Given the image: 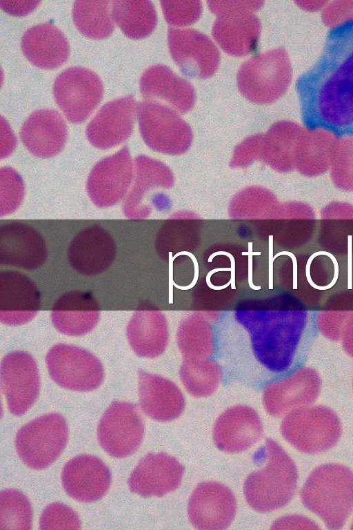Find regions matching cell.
Segmentation results:
<instances>
[{
    "label": "cell",
    "instance_id": "cell-17",
    "mask_svg": "<svg viewBox=\"0 0 353 530\" xmlns=\"http://www.w3.org/2000/svg\"><path fill=\"white\" fill-rule=\"evenodd\" d=\"M116 255L115 242L110 234L97 224L80 230L68 249L71 266L85 275H95L107 270Z\"/></svg>",
    "mask_w": 353,
    "mask_h": 530
},
{
    "label": "cell",
    "instance_id": "cell-31",
    "mask_svg": "<svg viewBox=\"0 0 353 530\" xmlns=\"http://www.w3.org/2000/svg\"><path fill=\"white\" fill-rule=\"evenodd\" d=\"M110 4L109 1H75L72 18L77 29L91 39H101L109 37L114 28Z\"/></svg>",
    "mask_w": 353,
    "mask_h": 530
},
{
    "label": "cell",
    "instance_id": "cell-36",
    "mask_svg": "<svg viewBox=\"0 0 353 530\" xmlns=\"http://www.w3.org/2000/svg\"><path fill=\"white\" fill-rule=\"evenodd\" d=\"M273 529H319V527L311 520L301 516H285L276 520Z\"/></svg>",
    "mask_w": 353,
    "mask_h": 530
},
{
    "label": "cell",
    "instance_id": "cell-2",
    "mask_svg": "<svg viewBox=\"0 0 353 530\" xmlns=\"http://www.w3.org/2000/svg\"><path fill=\"white\" fill-rule=\"evenodd\" d=\"M300 497L328 529H339L353 509V473L339 464L319 466L307 478Z\"/></svg>",
    "mask_w": 353,
    "mask_h": 530
},
{
    "label": "cell",
    "instance_id": "cell-19",
    "mask_svg": "<svg viewBox=\"0 0 353 530\" xmlns=\"http://www.w3.org/2000/svg\"><path fill=\"white\" fill-rule=\"evenodd\" d=\"M47 257V248L41 234L30 226L12 222L0 228V263L32 270Z\"/></svg>",
    "mask_w": 353,
    "mask_h": 530
},
{
    "label": "cell",
    "instance_id": "cell-26",
    "mask_svg": "<svg viewBox=\"0 0 353 530\" xmlns=\"http://www.w3.org/2000/svg\"><path fill=\"white\" fill-rule=\"evenodd\" d=\"M52 321L61 333L79 336L90 331L99 317L98 304L93 296L81 291L65 293L54 304Z\"/></svg>",
    "mask_w": 353,
    "mask_h": 530
},
{
    "label": "cell",
    "instance_id": "cell-35",
    "mask_svg": "<svg viewBox=\"0 0 353 530\" xmlns=\"http://www.w3.org/2000/svg\"><path fill=\"white\" fill-rule=\"evenodd\" d=\"M161 7L167 21L172 25H188L196 21L201 13L200 1H162Z\"/></svg>",
    "mask_w": 353,
    "mask_h": 530
},
{
    "label": "cell",
    "instance_id": "cell-18",
    "mask_svg": "<svg viewBox=\"0 0 353 530\" xmlns=\"http://www.w3.org/2000/svg\"><path fill=\"white\" fill-rule=\"evenodd\" d=\"M61 480L65 492L81 502H92L102 498L111 483L108 467L99 458L80 455L63 467Z\"/></svg>",
    "mask_w": 353,
    "mask_h": 530
},
{
    "label": "cell",
    "instance_id": "cell-15",
    "mask_svg": "<svg viewBox=\"0 0 353 530\" xmlns=\"http://www.w3.org/2000/svg\"><path fill=\"white\" fill-rule=\"evenodd\" d=\"M236 508L234 495L227 487L208 482L199 484L192 493L188 513L196 529L221 530L230 524Z\"/></svg>",
    "mask_w": 353,
    "mask_h": 530
},
{
    "label": "cell",
    "instance_id": "cell-28",
    "mask_svg": "<svg viewBox=\"0 0 353 530\" xmlns=\"http://www.w3.org/2000/svg\"><path fill=\"white\" fill-rule=\"evenodd\" d=\"M319 390V381L314 374L300 373L267 389L264 406L270 415L281 416L311 404L317 397Z\"/></svg>",
    "mask_w": 353,
    "mask_h": 530
},
{
    "label": "cell",
    "instance_id": "cell-4",
    "mask_svg": "<svg viewBox=\"0 0 353 530\" xmlns=\"http://www.w3.org/2000/svg\"><path fill=\"white\" fill-rule=\"evenodd\" d=\"M283 438L302 453L318 454L339 441L341 426L336 414L322 406H301L289 412L281 425Z\"/></svg>",
    "mask_w": 353,
    "mask_h": 530
},
{
    "label": "cell",
    "instance_id": "cell-6",
    "mask_svg": "<svg viewBox=\"0 0 353 530\" xmlns=\"http://www.w3.org/2000/svg\"><path fill=\"white\" fill-rule=\"evenodd\" d=\"M236 79L239 91L248 100L259 104L276 101L291 79L286 52L277 48L252 57L241 65Z\"/></svg>",
    "mask_w": 353,
    "mask_h": 530
},
{
    "label": "cell",
    "instance_id": "cell-29",
    "mask_svg": "<svg viewBox=\"0 0 353 530\" xmlns=\"http://www.w3.org/2000/svg\"><path fill=\"white\" fill-rule=\"evenodd\" d=\"M131 348L139 356L152 357L159 355L164 345V323L158 311L139 308L127 327Z\"/></svg>",
    "mask_w": 353,
    "mask_h": 530
},
{
    "label": "cell",
    "instance_id": "cell-27",
    "mask_svg": "<svg viewBox=\"0 0 353 530\" xmlns=\"http://www.w3.org/2000/svg\"><path fill=\"white\" fill-rule=\"evenodd\" d=\"M139 394L141 409L155 420H172L183 411L185 403L180 391L159 376L139 371Z\"/></svg>",
    "mask_w": 353,
    "mask_h": 530
},
{
    "label": "cell",
    "instance_id": "cell-38",
    "mask_svg": "<svg viewBox=\"0 0 353 530\" xmlns=\"http://www.w3.org/2000/svg\"><path fill=\"white\" fill-rule=\"evenodd\" d=\"M182 254H185V255H188L189 257H190L192 259V261H193L194 264V270H195L194 271V277L192 283L190 285L187 286H178L177 284H176L174 282L173 284H174V286L177 287L179 289L188 290V289H190V288H192L196 284V283L197 282L198 275H199V266H198L197 261H196L195 257L192 253H190L189 252L182 251V252L178 253L177 254H176L172 257L173 259H174L177 256H179L180 255H182Z\"/></svg>",
    "mask_w": 353,
    "mask_h": 530
},
{
    "label": "cell",
    "instance_id": "cell-32",
    "mask_svg": "<svg viewBox=\"0 0 353 530\" xmlns=\"http://www.w3.org/2000/svg\"><path fill=\"white\" fill-rule=\"evenodd\" d=\"M32 511L28 498L14 489L0 493V530L30 529Z\"/></svg>",
    "mask_w": 353,
    "mask_h": 530
},
{
    "label": "cell",
    "instance_id": "cell-37",
    "mask_svg": "<svg viewBox=\"0 0 353 530\" xmlns=\"http://www.w3.org/2000/svg\"><path fill=\"white\" fill-rule=\"evenodd\" d=\"M39 1H0V6L6 12L14 15H23L34 10Z\"/></svg>",
    "mask_w": 353,
    "mask_h": 530
},
{
    "label": "cell",
    "instance_id": "cell-5",
    "mask_svg": "<svg viewBox=\"0 0 353 530\" xmlns=\"http://www.w3.org/2000/svg\"><path fill=\"white\" fill-rule=\"evenodd\" d=\"M217 15L212 35L227 53L243 56L256 50L261 32V23L253 14L263 1H208Z\"/></svg>",
    "mask_w": 353,
    "mask_h": 530
},
{
    "label": "cell",
    "instance_id": "cell-9",
    "mask_svg": "<svg viewBox=\"0 0 353 530\" xmlns=\"http://www.w3.org/2000/svg\"><path fill=\"white\" fill-rule=\"evenodd\" d=\"M46 362L51 378L59 386L76 391H90L103 382L101 362L91 353L74 345L58 344L48 352Z\"/></svg>",
    "mask_w": 353,
    "mask_h": 530
},
{
    "label": "cell",
    "instance_id": "cell-22",
    "mask_svg": "<svg viewBox=\"0 0 353 530\" xmlns=\"http://www.w3.org/2000/svg\"><path fill=\"white\" fill-rule=\"evenodd\" d=\"M20 138L34 155L48 158L60 153L68 137L66 124L62 116L52 109L33 112L22 125Z\"/></svg>",
    "mask_w": 353,
    "mask_h": 530
},
{
    "label": "cell",
    "instance_id": "cell-14",
    "mask_svg": "<svg viewBox=\"0 0 353 530\" xmlns=\"http://www.w3.org/2000/svg\"><path fill=\"white\" fill-rule=\"evenodd\" d=\"M132 177V159L128 146H124L95 164L88 175V194L98 207L113 206L125 196Z\"/></svg>",
    "mask_w": 353,
    "mask_h": 530
},
{
    "label": "cell",
    "instance_id": "cell-20",
    "mask_svg": "<svg viewBox=\"0 0 353 530\" xmlns=\"http://www.w3.org/2000/svg\"><path fill=\"white\" fill-rule=\"evenodd\" d=\"M183 471L174 458L164 453H148L132 471L128 486L143 497L163 496L178 488Z\"/></svg>",
    "mask_w": 353,
    "mask_h": 530
},
{
    "label": "cell",
    "instance_id": "cell-8",
    "mask_svg": "<svg viewBox=\"0 0 353 530\" xmlns=\"http://www.w3.org/2000/svg\"><path fill=\"white\" fill-rule=\"evenodd\" d=\"M57 104L74 124L84 121L101 102L103 86L92 70L83 67L68 68L59 74L53 85Z\"/></svg>",
    "mask_w": 353,
    "mask_h": 530
},
{
    "label": "cell",
    "instance_id": "cell-25",
    "mask_svg": "<svg viewBox=\"0 0 353 530\" xmlns=\"http://www.w3.org/2000/svg\"><path fill=\"white\" fill-rule=\"evenodd\" d=\"M21 46L28 61L43 69L61 66L70 55V45L66 37L50 23L29 28L21 38Z\"/></svg>",
    "mask_w": 353,
    "mask_h": 530
},
{
    "label": "cell",
    "instance_id": "cell-24",
    "mask_svg": "<svg viewBox=\"0 0 353 530\" xmlns=\"http://www.w3.org/2000/svg\"><path fill=\"white\" fill-rule=\"evenodd\" d=\"M139 87L144 98L161 100L181 114L191 110L195 102L192 86L162 64L148 68L140 79Z\"/></svg>",
    "mask_w": 353,
    "mask_h": 530
},
{
    "label": "cell",
    "instance_id": "cell-10",
    "mask_svg": "<svg viewBox=\"0 0 353 530\" xmlns=\"http://www.w3.org/2000/svg\"><path fill=\"white\" fill-rule=\"evenodd\" d=\"M144 424L137 406L114 401L100 419L97 438L102 449L110 456L123 458L134 453L141 444Z\"/></svg>",
    "mask_w": 353,
    "mask_h": 530
},
{
    "label": "cell",
    "instance_id": "cell-30",
    "mask_svg": "<svg viewBox=\"0 0 353 530\" xmlns=\"http://www.w3.org/2000/svg\"><path fill=\"white\" fill-rule=\"evenodd\" d=\"M112 16L122 32L134 39L148 36L157 22L155 8L149 1H114Z\"/></svg>",
    "mask_w": 353,
    "mask_h": 530
},
{
    "label": "cell",
    "instance_id": "cell-7",
    "mask_svg": "<svg viewBox=\"0 0 353 530\" xmlns=\"http://www.w3.org/2000/svg\"><path fill=\"white\" fill-rule=\"evenodd\" d=\"M68 439L66 420L61 415L52 413L23 426L17 433L15 446L25 464L31 469L41 470L59 458Z\"/></svg>",
    "mask_w": 353,
    "mask_h": 530
},
{
    "label": "cell",
    "instance_id": "cell-1",
    "mask_svg": "<svg viewBox=\"0 0 353 530\" xmlns=\"http://www.w3.org/2000/svg\"><path fill=\"white\" fill-rule=\"evenodd\" d=\"M303 120L310 128L353 129V19L330 32L314 65L296 83Z\"/></svg>",
    "mask_w": 353,
    "mask_h": 530
},
{
    "label": "cell",
    "instance_id": "cell-23",
    "mask_svg": "<svg viewBox=\"0 0 353 530\" xmlns=\"http://www.w3.org/2000/svg\"><path fill=\"white\" fill-rule=\"evenodd\" d=\"M262 433V424L256 411L246 406H236L219 417L214 427L213 439L221 451L239 453L255 444Z\"/></svg>",
    "mask_w": 353,
    "mask_h": 530
},
{
    "label": "cell",
    "instance_id": "cell-13",
    "mask_svg": "<svg viewBox=\"0 0 353 530\" xmlns=\"http://www.w3.org/2000/svg\"><path fill=\"white\" fill-rule=\"evenodd\" d=\"M168 43L175 63L186 76L205 79L217 69L220 55L204 34L193 29H168Z\"/></svg>",
    "mask_w": 353,
    "mask_h": 530
},
{
    "label": "cell",
    "instance_id": "cell-12",
    "mask_svg": "<svg viewBox=\"0 0 353 530\" xmlns=\"http://www.w3.org/2000/svg\"><path fill=\"white\" fill-rule=\"evenodd\" d=\"M1 386L10 412L15 416L23 415L39 393V375L34 357L19 351L6 355L1 364Z\"/></svg>",
    "mask_w": 353,
    "mask_h": 530
},
{
    "label": "cell",
    "instance_id": "cell-21",
    "mask_svg": "<svg viewBox=\"0 0 353 530\" xmlns=\"http://www.w3.org/2000/svg\"><path fill=\"white\" fill-rule=\"evenodd\" d=\"M40 306V295L35 284L17 271L0 274V320L8 325H21L30 321Z\"/></svg>",
    "mask_w": 353,
    "mask_h": 530
},
{
    "label": "cell",
    "instance_id": "cell-11",
    "mask_svg": "<svg viewBox=\"0 0 353 530\" xmlns=\"http://www.w3.org/2000/svg\"><path fill=\"white\" fill-rule=\"evenodd\" d=\"M137 114L141 136L150 148L170 152L189 143L188 125L165 104L154 100L143 101L137 106Z\"/></svg>",
    "mask_w": 353,
    "mask_h": 530
},
{
    "label": "cell",
    "instance_id": "cell-40",
    "mask_svg": "<svg viewBox=\"0 0 353 530\" xmlns=\"http://www.w3.org/2000/svg\"><path fill=\"white\" fill-rule=\"evenodd\" d=\"M351 529H353V522L352 524Z\"/></svg>",
    "mask_w": 353,
    "mask_h": 530
},
{
    "label": "cell",
    "instance_id": "cell-39",
    "mask_svg": "<svg viewBox=\"0 0 353 530\" xmlns=\"http://www.w3.org/2000/svg\"><path fill=\"white\" fill-rule=\"evenodd\" d=\"M281 255H288L292 259V262H293V288L294 289H297V262H296V257H295V256L292 253H291L290 252L283 251V252H280V253H277L273 257L272 260L274 261L275 258H276L278 256Z\"/></svg>",
    "mask_w": 353,
    "mask_h": 530
},
{
    "label": "cell",
    "instance_id": "cell-16",
    "mask_svg": "<svg viewBox=\"0 0 353 530\" xmlns=\"http://www.w3.org/2000/svg\"><path fill=\"white\" fill-rule=\"evenodd\" d=\"M136 111L137 104L132 95L108 102L88 124L87 139L92 146L102 150L119 145L133 131Z\"/></svg>",
    "mask_w": 353,
    "mask_h": 530
},
{
    "label": "cell",
    "instance_id": "cell-34",
    "mask_svg": "<svg viewBox=\"0 0 353 530\" xmlns=\"http://www.w3.org/2000/svg\"><path fill=\"white\" fill-rule=\"evenodd\" d=\"M40 529H79L81 522L77 513L65 504H48L40 518Z\"/></svg>",
    "mask_w": 353,
    "mask_h": 530
},
{
    "label": "cell",
    "instance_id": "cell-3",
    "mask_svg": "<svg viewBox=\"0 0 353 530\" xmlns=\"http://www.w3.org/2000/svg\"><path fill=\"white\" fill-rule=\"evenodd\" d=\"M263 468L246 478L244 495L248 504L259 512H270L286 505L294 494L297 483L295 464L274 440L268 439L263 449Z\"/></svg>",
    "mask_w": 353,
    "mask_h": 530
},
{
    "label": "cell",
    "instance_id": "cell-33",
    "mask_svg": "<svg viewBox=\"0 0 353 530\" xmlns=\"http://www.w3.org/2000/svg\"><path fill=\"white\" fill-rule=\"evenodd\" d=\"M1 179V216L8 215L21 204L24 195V186L21 177L12 168L5 167L0 171Z\"/></svg>",
    "mask_w": 353,
    "mask_h": 530
}]
</instances>
